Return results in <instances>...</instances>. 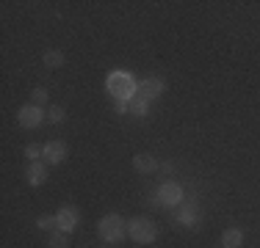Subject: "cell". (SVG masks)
Masks as SVG:
<instances>
[{
  "label": "cell",
  "mask_w": 260,
  "mask_h": 248,
  "mask_svg": "<svg viewBox=\"0 0 260 248\" xmlns=\"http://www.w3.org/2000/svg\"><path fill=\"white\" fill-rule=\"evenodd\" d=\"M97 232H100V237L105 240V243H122L125 234H127V221L122 218V215L111 213L97 223Z\"/></svg>",
  "instance_id": "obj_1"
},
{
  "label": "cell",
  "mask_w": 260,
  "mask_h": 248,
  "mask_svg": "<svg viewBox=\"0 0 260 248\" xmlns=\"http://www.w3.org/2000/svg\"><path fill=\"white\" fill-rule=\"evenodd\" d=\"M105 86H108V91L116 99H125V102H130V99L136 97V80L130 77L127 72H122V69L111 72L108 80H105Z\"/></svg>",
  "instance_id": "obj_2"
},
{
  "label": "cell",
  "mask_w": 260,
  "mask_h": 248,
  "mask_svg": "<svg viewBox=\"0 0 260 248\" xmlns=\"http://www.w3.org/2000/svg\"><path fill=\"white\" fill-rule=\"evenodd\" d=\"M127 234H130V240H133V243L147 245V243H155L158 226H155V221H150V218H144V215H139V218H133V221L127 223Z\"/></svg>",
  "instance_id": "obj_3"
},
{
  "label": "cell",
  "mask_w": 260,
  "mask_h": 248,
  "mask_svg": "<svg viewBox=\"0 0 260 248\" xmlns=\"http://www.w3.org/2000/svg\"><path fill=\"white\" fill-rule=\"evenodd\" d=\"M155 193H158V204H160V207H180V204H183V188L177 182H164Z\"/></svg>",
  "instance_id": "obj_4"
},
{
  "label": "cell",
  "mask_w": 260,
  "mask_h": 248,
  "mask_svg": "<svg viewBox=\"0 0 260 248\" xmlns=\"http://www.w3.org/2000/svg\"><path fill=\"white\" fill-rule=\"evenodd\" d=\"M164 91H166V80L164 77H144V80L136 83V94L150 99V102H152V99H158Z\"/></svg>",
  "instance_id": "obj_5"
},
{
  "label": "cell",
  "mask_w": 260,
  "mask_h": 248,
  "mask_svg": "<svg viewBox=\"0 0 260 248\" xmlns=\"http://www.w3.org/2000/svg\"><path fill=\"white\" fill-rule=\"evenodd\" d=\"M45 119H47V113L39 108V105H25V108H20V113H17V121H20L25 130H36Z\"/></svg>",
  "instance_id": "obj_6"
},
{
  "label": "cell",
  "mask_w": 260,
  "mask_h": 248,
  "mask_svg": "<svg viewBox=\"0 0 260 248\" xmlns=\"http://www.w3.org/2000/svg\"><path fill=\"white\" fill-rule=\"evenodd\" d=\"M55 218H58V229L61 232H75V226H78V221H80V213L75 207H61L58 213H55Z\"/></svg>",
  "instance_id": "obj_7"
},
{
  "label": "cell",
  "mask_w": 260,
  "mask_h": 248,
  "mask_svg": "<svg viewBox=\"0 0 260 248\" xmlns=\"http://www.w3.org/2000/svg\"><path fill=\"white\" fill-rule=\"evenodd\" d=\"M42 157H45L50 166L64 163V160H67V144H61V141H50V144H45V152H42Z\"/></svg>",
  "instance_id": "obj_8"
},
{
  "label": "cell",
  "mask_w": 260,
  "mask_h": 248,
  "mask_svg": "<svg viewBox=\"0 0 260 248\" xmlns=\"http://www.w3.org/2000/svg\"><path fill=\"white\" fill-rule=\"evenodd\" d=\"M241 243H244V232H241L238 226L224 229V234H221V248H241Z\"/></svg>",
  "instance_id": "obj_9"
},
{
  "label": "cell",
  "mask_w": 260,
  "mask_h": 248,
  "mask_svg": "<svg viewBox=\"0 0 260 248\" xmlns=\"http://www.w3.org/2000/svg\"><path fill=\"white\" fill-rule=\"evenodd\" d=\"M133 169L139 174H150V171L158 169V160L152 157V154H136V157H133Z\"/></svg>",
  "instance_id": "obj_10"
},
{
  "label": "cell",
  "mask_w": 260,
  "mask_h": 248,
  "mask_svg": "<svg viewBox=\"0 0 260 248\" xmlns=\"http://www.w3.org/2000/svg\"><path fill=\"white\" fill-rule=\"evenodd\" d=\"M45 179H47V169L39 163V160H34V163L28 166V182L34 185V188H39Z\"/></svg>",
  "instance_id": "obj_11"
},
{
  "label": "cell",
  "mask_w": 260,
  "mask_h": 248,
  "mask_svg": "<svg viewBox=\"0 0 260 248\" xmlns=\"http://www.w3.org/2000/svg\"><path fill=\"white\" fill-rule=\"evenodd\" d=\"M177 221H180L183 226H197V221H200V213H197L194 204H183V207L177 210Z\"/></svg>",
  "instance_id": "obj_12"
},
{
  "label": "cell",
  "mask_w": 260,
  "mask_h": 248,
  "mask_svg": "<svg viewBox=\"0 0 260 248\" xmlns=\"http://www.w3.org/2000/svg\"><path fill=\"white\" fill-rule=\"evenodd\" d=\"M130 113L139 116V119H144V116L150 113V99H144V97L136 94L133 99H130Z\"/></svg>",
  "instance_id": "obj_13"
},
{
  "label": "cell",
  "mask_w": 260,
  "mask_h": 248,
  "mask_svg": "<svg viewBox=\"0 0 260 248\" xmlns=\"http://www.w3.org/2000/svg\"><path fill=\"white\" fill-rule=\"evenodd\" d=\"M64 53H61V50H47L45 53V66L47 69H61V66H64Z\"/></svg>",
  "instance_id": "obj_14"
},
{
  "label": "cell",
  "mask_w": 260,
  "mask_h": 248,
  "mask_svg": "<svg viewBox=\"0 0 260 248\" xmlns=\"http://www.w3.org/2000/svg\"><path fill=\"white\" fill-rule=\"evenodd\" d=\"M50 248H70V234L61 232V229H55V232H50Z\"/></svg>",
  "instance_id": "obj_15"
},
{
  "label": "cell",
  "mask_w": 260,
  "mask_h": 248,
  "mask_svg": "<svg viewBox=\"0 0 260 248\" xmlns=\"http://www.w3.org/2000/svg\"><path fill=\"white\" fill-rule=\"evenodd\" d=\"M36 226L45 229V232H55V229H58V218H55V215H42V218L36 221Z\"/></svg>",
  "instance_id": "obj_16"
},
{
  "label": "cell",
  "mask_w": 260,
  "mask_h": 248,
  "mask_svg": "<svg viewBox=\"0 0 260 248\" xmlns=\"http://www.w3.org/2000/svg\"><path fill=\"white\" fill-rule=\"evenodd\" d=\"M67 119V110L61 108V105H53L50 110H47V121H53V124H61Z\"/></svg>",
  "instance_id": "obj_17"
},
{
  "label": "cell",
  "mask_w": 260,
  "mask_h": 248,
  "mask_svg": "<svg viewBox=\"0 0 260 248\" xmlns=\"http://www.w3.org/2000/svg\"><path fill=\"white\" fill-rule=\"evenodd\" d=\"M30 99H34L30 105H39V108H42V105L47 102V91L45 89H34V91H30Z\"/></svg>",
  "instance_id": "obj_18"
},
{
  "label": "cell",
  "mask_w": 260,
  "mask_h": 248,
  "mask_svg": "<svg viewBox=\"0 0 260 248\" xmlns=\"http://www.w3.org/2000/svg\"><path fill=\"white\" fill-rule=\"evenodd\" d=\"M42 152H45V149H39L36 144H28V146H25V154H28V160H30V163H34V160L39 157Z\"/></svg>",
  "instance_id": "obj_19"
}]
</instances>
